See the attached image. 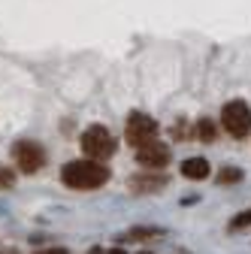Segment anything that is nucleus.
<instances>
[{"mask_svg":"<svg viewBox=\"0 0 251 254\" xmlns=\"http://www.w3.org/2000/svg\"><path fill=\"white\" fill-rule=\"evenodd\" d=\"M61 182L73 190H94L109 182V167H103L100 161H91V157H79V161L64 164Z\"/></svg>","mask_w":251,"mask_h":254,"instance_id":"obj_1","label":"nucleus"},{"mask_svg":"<svg viewBox=\"0 0 251 254\" xmlns=\"http://www.w3.org/2000/svg\"><path fill=\"white\" fill-rule=\"evenodd\" d=\"M82 151L91 157V161H109V157L115 154V136L106 130V127L103 124H91L88 127V130L82 133Z\"/></svg>","mask_w":251,"mask_h":254,"instance_id":"obj_2","label":"nucleus"},{"mask_svg":"<svg viewBox=\"0 0 251 254\" xmlns=\"http://www.w3.org/2000/svg\"><path fill=\"white\" fill-rule=\"evenodd\" d=\"M221 127H224L230 136H236V139L248 136V133H251V106H248L245 100H230V103H224V106H221Z\"/></svg>","mask_w":251,"mask_h":254,"instance_id":"obj_3","label":"nucleus"},{"mask_svg":"<svg viewBox=\"0 0 251 254\" xmlns=\"http://www.w3.org/2000/svg\"><path fill=\"white\" fill-rule=\"evenodd\" d=\"M124 136H127V142L133 148H142V145L158 139V121L148 118L145 112H130L127 124H124Z\"/></svg>","mask_w":251,"mask_h":254,"instance_id":"obj_4","label":"nucleus"},{"mask_svg":"<svg viewBox=\"0 0 251 254\" xmlns=\"http://www.w3.org/2000/svg\"><path fill=\"white\" fill-rule=\"evenodd\" d=\"M12 161L21 173H40L46 167V148L34 139H18L12 145Z\"/></svg>","mask_w":251,"mask_h":254,"instance_id":"obj_5","label":"nucleus"},{"mask_svg":"<svg viewBox=\"0 0 251 254\" xmlns=\"http://www.w3.org/2000/svg\"><path fill=\"white\" fill-rule=\"evenodd\" d=\"M170 145H164V142H148V145H142V148H136V164L142 167V170H151V173H161L167 164H170Z\"/></svg>","mask_w":251,"mask_h":254,"instance_id":"obj_6","label":"nucleus"},{"mask_svg":"<svg viewBox=\"0 0 251 254\" xmlns=\"http://www.w3.org/2000/svg\"><path fill=\"white\" fill-rule=\"evenodd\" d=\"M167 176L164 173H151V170H145V173H139V176H133V179H127V188L130 190H136V194H154V190H161V188H167Z\"/></svg>","mask_w":251,"mask_h":254,"instance_id":"obj_7","label":"nucleus"},{"mask_svg":"<svg viewBox=\"0 0 251 254\" xmlns=\"http://www.w3.org/2000/svg\"><path fill=\"white\" fill-rule=\"evenodd\" d=\"M179 173H182L185 179H191V182H203L212 170H209V161H206V157H188V161L179 164Z\"/></svg>","mask_w":251,"mask_h":254,"instance_id":"obj_8","label":"nucleus"},{"mask_svg":"<svg viewBox=\"0 0 251 254\" xmlns=\"http://www.w3.org/2000/svg\"><path fill=\"white\" fill-rule=\"evenodd\" d=\"M154 236H164L161 227H130L127 233H121L118 239L121 242H145V239H154Z\"/></svg>","mask_w":251,"mask_h":254,"instance_id":"obj_9","label":"nucleus"},{"mask_svg":"<svg viewBox=\"0 0 251 254\" xmlns=\"http://www.w3.org/2000/svg\"><path fill=\"white\" fill-rule=\"evenodd\" d=\"M236 182H242V170L236 167H224L218 173V185H236Z\"/></svg>","mask_w":251,"mask_h":254,"instance_id":"obj_10","label":"nucleus"},{"mask_svg":"<svg viewBox=\"0 0 251 254\" xmlns=\"http://www.w3.org/2000/svg\"><path fill=\"white\" fill-rule=\"evenodd\" d=\"M197 136H200L203 142H215V124H212L209 118H200V124H197Z\"/></svg>","mask_w":251,"mask_h":254,"instance_id":"obj_11","label":"nucleus"},{"mask_svg":"<svg viewBox=\"0 0 251 254\" xmlns=\"http://www.w3.org/2000/svg\"><path fill=\"white\" fill-rule=\"evenodd\" d=\"M242 227H251V209L239 212V215L230 221V230H242Z\"/></svg>","mask_w":251,"mask_h":254,"instance_id":"obj_12","label":"nucleus"},{"mask_svg":"<svg viewBox=\"0 0 251 254\" xmlns=\"http://www.w3.org/2000/svg\"><path fill=\"white\" fill-rule=\"evenodd\" d=\"M12 185H15V173L6 170V167H0V190H3V188H12Z\"/></svg>","mask_w":251,"mask_h":254,"instance_id":"obj_13","label":"nucleus"},{"mask_svg":"<svg viewBox=\"0 0 251 254\" xmlns=\"http://www.w3.org/2000/svg\"><path fill=\"white\" fill-rule=\"evenodd\" d=\"M37 254H70V251H67V248H58V245H55V248H43V251H37Z\"/></svg>","mask_w":251,"mask_h":254,"instance_id":"obj_14","label":"nucleus"},{"mask_svg":"<svg viewBox=\"0 0 251 254\" xmlns=\"http://www.w3.org/2000/svg\"><path fill=\"white\" fill-rule=\"evenodd\" d=\"M106 254H127V251H124V248H109Z\"/></svg>","mask_w":251,"mask_h":254,"instance_id":"obj_15","label":"nucleus"},{"mask_svg":"<svg viewBox=\"0 0 251 254\" xmlns=\"http://www.w3.org/2000/svg\"><path fill=\"white\" fill-rule=\"evenodd\" d=\"M88 254H106V251H103V248H91Z\"/></svg>","mask_w":251,"mask_h":254,"instance_id":"obj_16","label":"nucleus"},{"mask_svg":"<svg viewBox=\"0 0 251 254\" xmlns=\"http://www.w3.org/2000/svg\"><path fill=\"white\" fill-rule=\"evenodd\" d=\"M0 254H18V251H0Z\"/></svg>","mask_w":251,"mask_h":254,"instance_id":"obj_17","label":"nucleus"},{"mask_svg":"<svg viewBox=\"0 0 251 254\" xmlns=\"http://www.w3.org/2000/svg\"><path fill=\"white\" fill-rule=\"evenodd\" d=\"M139 254H154V251H139Z\"/></svg>","mask_w":251,"mask_h":254,"instance_id":"obj_18","label":"nucleus"}]
</instances>
